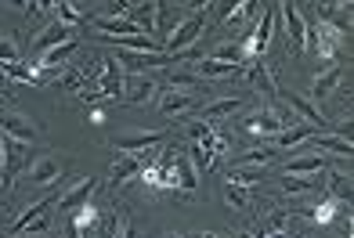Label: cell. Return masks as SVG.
<instances>
[{
	"label": "cell",
	"mask_w": 354,
	"mask_h": 238,
	"mask_svg": "<svg viewBox=\"0 0 354 238\" xmlns=\"http://www.w3.org/2000/svg\"><path fill=\"white\" fill-rule=\"evenodd\" d=\"M206 11H214V4L196 8L181 26L174 29L170 40H167V54H181V51H188V47H196V40H199V33H203V26H206Z\"/></svg>",
	"instance_id": "cell-1"
},
{
	"label": "cell",
	"mask_w": 354,
	"mask_h": 238,
	"mask_svg": "<svg viewBox=\"0 0 354 238\" xmlns=\"http://www.w3.org/2000/svg\"><path fill=\"white\" fill-rule=\"evenodd\" d=\"M116 61L131 72V76H145L149 69H167V66H177V54H145V51H116Z\"/></svg>",
	"instance_id": "cell-2"
},
{
	"label": "cell",
	"mask_w": 354,
	"mask_h": 238,
	"mask_svg": "<svg viewBox=\"0 0 354 238\" xmlns=\"http://www.w3.org/2000/svg\"><path fill=\"white\" fill-rule=\"evenodd\" d=\"M0 134H8L11 141H19V145H33V141H40L37 123L26 119L22 112H11V108H0Z\"/></svg>",
	"instance_id": "cell-3"
},
{
	"label": "cell",
	"mask_w": 354,
	"mask_h": 238,
	"mask_svg": "<svg viewBox=\"0 0 354 238\" xmlns=\"http://www.w3.org/2000/svg\"><path fill=\"white\" fill-rule=\"evenodd\" d=\"M279 98L286 101V108H289V112H297V116H300L304 123H308V126H315V130H322V134H326L329 119L318 112V105H311L308 98H300V94H293V90H279Z\"/></svg>",
	"instance_id": "cell-4"
},
{
	"label": "cell",
	"mask_w": 354,
	"mask_h": 238,
	"mask_svg": "<svg viewBox=\"0 0 354 238\" xmlns=\"http://www.w3.org/2000/svg\"><path fill=\"white\" fill-rule=\"evenodd\" d=\"M243 130L253 134V137H279L286 126L279 123V116L271 112V108H257V112H250V116L243 119Z\"/></svg>",
	"instance_id": "cell-5"
},
{
	"label": "cell",
	"mask_w": 354,
	"mask_h": 238,
	"mask_svg": "<svg viewBox=\"0 0 354 238\" xmlns=\"http://www.w3.org/2000/svg\"><path fill=\"white\" fill-rule=\"evenodd\" d=\"M159 94V83L152 76H127L123 79V98L120 101H127V105H145V101H152Z\"/></svg>",
	"instance_id": "cell-6"
},
{
	"label": "cell",
	"mask_w": 354,
	"mask_h": 238,
	"mask_svg": "<svg viewBox=\"0 0 354 238\" xmlns=\"http://www.w3.org/2000/svg\"><path fill=\"white\" fill-rule=\"evenodd\" d=\"M243 76H246V83L253 90H261L264 98H279V83H275V76H271V69L264 66V61H246L243 66Z\"/></svg>",
	"instance_id": "cell-7"
},
{
	"label": "cell",
	"mask_w": 354,
	"mask_h": 238,
	"mask_svg": "<svg viewBox=\"0 0 354 238\" xmlns=\"http://www.w3.org/2000/svg\"><path fill=\"white\" fill-rule=\"evenodd\" d=\"M279 11L286 14V51L289 54H297V51H304V29H308V22H304V14H300V8L297 4H279Z\"/></svg>",
	"instance_id": "cell-8"
},
{
	"label": "cell",
	"mask_w": 354,
	"mask_h": 238,
	"mask_svg": "<svg viewBox=\"0 0 354 238\" xmlns=\"http://www.w3.org/2000/svg\"><path fill=\"white\" fill-rule=\"evenodd\" d=\"M159 145H167V130H145V134L120 137L112 148L123 152V155H138V152H145V148H159Z\"/></svg>",
	"instance_id": "cell-9"
},
{
	"label": "cell",
	"mask_w": 354,
	"mask_h": 238,
	"mask_svg": "<svg viewBox=\"0 0 354 238\" xmlns=\"http://www.w3.org/2000/svg\"><path fill=\"white\" fill-rule=\"evenodd\" d=\"M98 192V181L94 177H84V181H76L66 195L58 199V210H66V213H76V210H84V206L91 202V195Z\"/></svg>",
	"instance_id": "cell-10"
},
{
	"label": "cell",
	"mask_w": 354,
	"mask_h": 238,
	"mask_svg": "<svg viewBox=\"0 0 354 238\" xmlns=\"http://www.w3.org/2000/svg\"><path fill=\"white\" fill-rule=\"evenodd\" d=\"M261 11H264L261 26L253 29L250 40H243V51H246V54H264L268 43H271V29H275V8H261Z\"/></svg>",
	"instance_id": "cell-11"
},
{
	"label": "cell",
	"mask_w": 354,
	"mask_h": 238,
	"mask_svg": "<svg viewBox=\"0 0 354 238\" xmlns=\"http://www.w3.org/2000/svg\"><path fill=\"white\" fill-rule=\"evenodd\" d=\"M102 98H123V66L116 58H102Z\"/></svg>",
	"instance_id": "cell-12"
},
{
	"label": "cell",
	"mask_w": 354,
	"mask_h": 238,
	"mask_svg": "<svg viewBox=\"0 0 354 238\" xmlns=\"http://www.w3.org/2000/svg\"><path fill=\"white\" fill-rule=\"evenodd\" d=\"M69 40H76V37H73V29H69V26H62V22L55 19V22L33 40V51L44 54V51H51V47H58V43H69Z\"/></svg>",
	"instance_id": "cell-13"
},
{
	"label": "cell",
	"mask_w": 354,
	"mask_h": 238,
	"mask_svg": "<svg viewBox=\"0 0 354 238\" xmlns=\"http://www.w3.org/2000/svg\"><path fill=\"white\" fill-rule=\"evenodd\" d=\"M145 173V166H141V159L138 155H120L116 163H112V170H109V184H127V181H134V177H141Z\"/></svg>",
	"instance_id": "cell-14"
},
{
	"label": "cell",
	"mask_w": 354,
	"mask_h": 238,
	"mask_svg": "<svg viewBox=\"0 0 354 238\" xmlns=\"http://www.w3.org/2000/svg\"><path fill=\"white\" fill-rule=\"evenodd\" d=\"M199 98L196 94H181V90H163V98H159V112L163 116H170V119H177V116H185L192 105H196Z\"/></svg>",
	"instance_id": "cell-15"
},
{
	"label": "cell",
	"mask_w": 354,
	"mask_h": 238,
	"mask_svg": "<svg viewBox=\"0 0 354 238\" xmlns=\"http://www.w3.org/2000/svg\"><path fill=\"white\" fill-rule=\"evenodd\" d=\"M250 105L246 94H235V98H221V101H210L203 108V119L206 123H214V119H224V116H232V112H243V108Z\"/></svg>",
	"instance_id": "cell-16"
},
{
	"label": "cell",
	"mask_w": 354,
	"mask_h": 238,
	"mask_svg": "<svg viewBox=\"0 0 354 238\" xmlns=\"http://www.w3.org/2000/svg\"><path fill=\"white\" fill-rule=\"evenodd\" d=\"M163 83H167V90H181V94H199V90H203V79L192 72L188 66H185V69H170V72L163 76Z\"/></svg>",
	"instance_id": "cell-17"
},
{
	"label": "cell",
	"mask_w": 354,
	"mask_h": 238,
	"mask_svg": "<svg viewBox=\"0 0 354 238\" xmlns=\"http://www.w3.org/2000/svg\"><path fill=\"white\" fill-rule=\"evenodd\" d=\"M62 177V166L55 163L51 155H44L37 166H29V173H26V184H33V188H44V184H55Z\"/></svg>",
	"instance_id": "cell-18"
},
{
	"label": "cell",
	"mask_w": 354,
	"mask_h": 238,
	"mask_svg": "<svg viewBox=\"0 0 354 238\" xmlns=\"http://www.w3.org/2000/svg\"><path fill=\"white\" fill-rule=\"evenodd\" d=\"M76 51H80V43H76V40L58 43V47H51V51L37 54V66H40V69H66V61H69Z\"/></svg>",
	"instance_id": "cell-19"
},
{
	"label": "cell",
	"mask_w": 354,
	"mask_h": 238,
	"mask_svg": "<svg viewBox=\"0 0 354 238\" xmlns=\"http://www.w3.org/2000/svg\"><path fill=\"white\" fill-rule=\"evenodd\" d=\"M58 199H62V195H47V199H40V202H33V206H26V213H22V217L15 220V224H11V235H22V231H26L29 224H33L37 217L51 213L55 206H58Z\"/></svg>",
	"instance_id": "cell-20"
},
{
	"label": "cell",
	"mask_w": 354,
	"mask_h": 238,
	"mask_svg": "<svg viewBox=\"0 0 354 238\" xmlns=\"http://www.w3.org/2000/svg\"><path fill=\"white\" fill-rule=\"evenodd\" d=\"M181 4H156V33L159 37H170L177 26H181L185 19H181Z\"/></svg>",
	"instance_id": "cell-21"
},
{
	"label": "cell",
	"mask_w": 354,
	"mask_h": 238,
	"mask_svg": "<svg viewBox=\"0 0 354 238\" xmlns=\"http://www.w3.org/2000/svg\"><path fill=\"white\" fill-rule=\"evenodd\" d=\"M174 177H177V188H181V192H196L199 173L192 170V163H188L185 152H174Z\"/></svg>",
	"instance_id": "cell-22"
},
{
	"label": "cell",
	"mask_w": 354,
	"mask_h": 238,
	"mask_svg": "<svg viewBox=\"0 0 354 238\" xmlns=\"http://www.w3.org/2000/svg\"><path fill=\"white\" fill-rule=\"evenodd\" d=\"M22 163H26V159H22V145H19V141H4V173H0L4 184H15Z\"/></svg>",
	"instance_id": "cell-23"
},
{
	"label": "cell",
	"mask_w": 354,
	"mask_h": 238,
	"mask_svg": "<svg viewBox=\"0 0 354 238\" xmlns=\"http://www.w3.org/2000/svg\"><path fill=\"white\" fill-rule=\"evenodd\" d=\"M123 19L134 22L138 29H145V33H152L156 29V4H127Z\"/></svg>",
	"instance_id": "cell-24"
},
{
	"label": "cell",
	"mask_w": 354,
	"mask_h": 238,
	"mask_svg": "<svg viewBox=\"0 0 354 238\" xmlns=\"http://www.w3.org/2000/svg\"><path fill=\"white\" fill-rule=\"evenodd\" d=\"M329 166V159L326 155H300L293 159V163L286 166V173H297V177H311V173H322Z\"/></svg>",
	"instance_id": "cell-25"
},
{
	"label": "cell",
	"mask_w": 354,
	"mask_h": 238,
	"mask_svg": "<svg viewBox=\"0 0 354 238\" xmlns=\"http://www.w3.org/2000/svg\"><path fill=\"white\" fill-rule=\"evenodd\" d=\"M318 130L315 126H308V123H293V126H286V130L275 137L279 141V148H297V145H304L308 137H315Z\"/></svg>",
	"instance_id": "cell-26"
},
{
	"label": "cell",
	"mask_w": 354,
	"mask_h": 238,
	"mask_svg": "<svg viewBox=\"0 0 354 238\" xmlns=\"http://www.w3.org/2000/svg\"><path fill=\"white\" fill-rule=\"evenodd\" d=\"M315 145L329 155H347V159H351V148H354L351 137H344V134H315Z\"/></svg>",
	"instance_id": "cell-27"
},
{
	"label": "cell",
	"mask_w": 354,
	"mask_h": 238,
	"mask_svg": "<svg viewBox=\"0 0 354 238\" xmlns=\"http://www.w3.org/2000/svg\"><path fill=\"white\" fill-rule=\"evenodd\" d=\"M340 87V66H333V69H326L322 76H315V83H311V98H329V94Z\"/></svg>",
	"instance_id": "cell-28"
},
{
	"label": "cell",
	"mask_w": 354,
	"mask_h": 238,
	"mask_svg": "<svg viewBox=\"0 0 354 238\" xmlns=\"http://www.w3.org/2000/svg\"><path fill=\"white\" fill-rule=\"evenodd\" d=\"M275 159H279L275 148L261 145V148H250V152H243V155H235L232 166H264V163H275Z\"/></svg>",
	"instance_id": "cell-29"
},
{
	"label": "cell",
	"mask_w": 354,
	"mask_h": 238,
	"mask_svg": "<svg viewBox=\"0 0 354 238\" xmlns=\"http://www.w3.org/2000/svg\"><path fill=\"white\" fill-rule=\"evenodd\" d=\"M311 188H318V173H311V177H297V173H282V192H286V195H308Z\"/></svg>",
	"instance_id": "cell-30"
},
{
	"label": "cell",
	"mask_w": 354,
	"mask_h": 238,
	"mask_svg": "<svg viewBox=\"0 0 354 238\" xmlns=\"http://www.w3.org/2000/svg\"><path fill=\"white\" fill-rule=\"evenodd\" d=\"M217 11H221V22L224 26H243L250 19V11H257V4H253V0H246V4H224Z\"/></svg>",
	"instance_id": "cell-31"
},
{
	"label": "cell",
	"mask_w": 354,
	"mask_h": 238,
	"mask_svg": "<svg viewBox=\"0 0 354 238\" xmlns=\"http://www.w3.org/2000/svg\"><path fill=\"white\" fill-rule=\"evenodd\" d=\"M224 199H228V202L235 206V210H243V213H250V210H253V195H250V188L235 184V181L224 184Z\"/></svg>",
	"instance_id": "cell-32"
},
{
	"label": "cell",
	"mask_w": 354,
	"mask_h": 238,
	"mask_svg": "<svg viewBox=\"0 0 354 238\" xmlns=\"http://www.w3.org/2000/svg\"><path fill=\"white\" fill-rule=\"evenodd\" d=\"M188 137H192V145H203V148H214V123H206V119H196V123H188Z\"/></svg>",
	"instance_id": "cell-33"
},
{
	"label": "cell",
	"mask_w": 354,
	"mask_h": 238,
	"mask_svg": "<svg viewBox=\"0 0 354 238\" xmlns=\"http://www.w3.org/2000/svg\"><path fill=\"white\" fill-rule=\"evenodd\" d=\"M329 195L336 202H351V173H329Z\"/></svg>",
	"instance_id": "cell-34"
},
{
	"label": "cell",
	"mask_w": 354,
	"mask_h": 238,
	"mask_svg": "<svg viewBox=\"0 0 354 238\" xmlns=\"http://www.w3.org/2000/svg\"><path fill=\"white\" fill-rule=\"evenodd\" d=\"M55 87H62V90H80V94H87V76L80 72V69H69V66H66V72H62V76L55 79Z\"/></svg>",
	"instance_id": "cell-35"
},
{
	"label": "cell",
	"mask_w": 354,
	"mask_h": 238,
	"mask_svg": "<svg viewBox=\"0 0 354 238\" xmlns=\"http://www.w3.org/2000/svg\"><path fill=\"white\" fill-rule=\"evenodd\" d=\"M185 155H188V163H192V170H196V173H206V170L214 166V152L203 148V145H188Z\"/></svg>",
	"instance_id": "cell-36"
},
{
	"label": "cell",
	"mask_w": 354,
	"mask_h": 238,
	"mask_svg": "<svg viewBox=\"0 0 354 238\" xmlns=\"http://www.w3.org/2000/svg\"><path fill=\"white\" fill-rule=\"evenodd\" d=\"M19 58H22L19 40H15L11 33H0V66H15Z\"/></svg>",
	"instance_id": "cell-37"
},
{
	"label": "cell",
	"mask_w": 354,
	"mask_h": 238,
	"mask_svg": "<svg viewBox=\"0 0 354 238\" xmlns=\"http://www.w3.org/2000/svg\"><path fill=\"white\" fill-rule=\"evenodd\" d=\"M261 177H264V170H261V166H235L228 181H235V184H243V188H250V184H257V181H261Z\"/></svg>",
	"instance_id": "cell-38"
},
{
	"label": "cell",
	"mask_w": 354,
	"mask_h": 238,
	"mask_svg": "<svg viewBox=\"0 0 354 238\" xmlns=\"http://www.w3.org/2000/svg\"><path fill=\"white\" fill-rule=\"evenodd\" d=\"M0 69H4V76L22 79V83H40V72L29 69V66H22V61H15V66H0Z\"/></svg>",
	"instance_id": "cell-39"
},
{
	"label": "cell",
	"mask_w": 354,
	"mask_h": 238,
	"mask_svg": "<svg viewBox=\"0 0 354 238\" xmlns=\"http://www.w3.org/2000/svg\"><path fill=\"white\" fill-rule=\"evenodd\" d=\"M55 11H58V22H62V26H69V29H73L76 22H84V14H80V11L69 4V0H62V4H55Z\"/></svg>",
	"instance_id": "cell-40"
},
{
	"label": "cell",
	"mask_w": 354,
	"mask_h": 238,
	"mask_svg": "<svg viewBox=\"0 0 354 238\" xmlns=\"http://www.w3.org/2000/svg\"><path fill=\"white\" fill-rule=\"evenodd\" d=\"M47 231H51V213H44V217H37L33 220V224H29L22 235H47Z\"/></svg>",
	"instance_id": "cell-41"
},
{
	"label": "cell",
	"mask_w": 354,
	"mask_h": 238,
	"mask_svg": "<svg viewBox=\"0 0 354 238\" xmlns=\"http://www.w3.org/2000/svg\"><path fill=\"white\" fill-rule=\"evenodd\" d=\"M116 238H138V224L131 217H120V231H116Z\"/></svg>",
	"instance_id": "cell-42"
},
{
	"label": "cell",
	"mask_w": 354,
	"mask_h": 238,
	"mask_svg": "<svg viewBox=\"0 0 354 238\" xmlns=\"http://www.w3.org/2000/svg\"><path fill=\"white\" fill-rule=\"evenodd\" d=\"M286 220H289V213H286V210H271L268 231H282V228H286Z\"/></svg>",
	"instance_id": "cell-43"
},
{
	"label": "cell",
	"mask_w": 354,
	"mask_h": 238,
	"mask_svg": "<svg viewBox=\"0 0 354 238\" xmlns=\"http://www.w3.org/2000/svg\"><path fill=\"white\" fill-rule=\"evenodd\" d=\"M192 238H228V235H217V231H199V235H192Z\"/></svg>",
	"instance_id": "cell-44"
},
{
	"label": "cell",
	"mask_w": 354,
	"mask_h": 238,
	"mask_svg": "<svg viewBox=\"0 0 354 238\" xmlns=\"http://www.w3.org/2000/svg\"><path fill=\"white\" fill-rule=\"evenodd\" d=\"M0 173H4V134H0Z\"/></svg>",
	"instance_id": "cell-45"
},
{
	"label": "cell",
	"mask_w": 354,
	"mask_h": 238,
	"mask_svg": "<svg viewBox=\"0 0 354 238\" xmlns=\"http://www.w3.org/2000/svg\"><path fill=\"white\" fill-rule=\"evenodd\" d=\"M8 90V76H4V69H0V94Z\"/></svg>",
	"instance_id": "cell-46"
},
{
	"label": "cell",
	"mask_w": 354,
	"mask_h": 238,
	"mask_svg": "<svg viewBox=\"0 0 354 238\" xmlns=\"http://www.w3.org/2000/svg\"><path fill=\"white\" fill-rule=\"evenodd\" d=\"M239 238H253V231H239Z\"/></svg>",
	"instance_id": "cell-47"
},
{
	"label": "cell",
	"mask_w": 354,
	"mask_h": 238,
	"mask_svg": "<svg viewBox=\"0 0 354 238\" xmlns=\"http://www.w3.org/2000/svg\"><path fill=\"white\" fill-rule=\"evenodd\" d=\"M19 238H47V235H19Z\"/></svg>",
	"instance_id": "cell-48"
},
{
	"label": "cell",
	"mask_w": 354,
	"mask_h": 238,
	"mask_svg": "<svg viewBox=\"0 0 354 238\" xmlns=\"http://www.w3.org/2000/svg\"><path fill=\"white\" fill-rule=\"evenodd\" d=\"M167 238H181V235H167Z\"/></svg>",
	"instance_id": "cell-49"
}]
</instances>
